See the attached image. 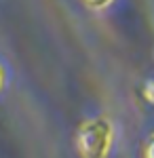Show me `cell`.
<instances>
[{
    "label": "cell",
    "mask_w": 154,
    "mask_h": 158,
    "mask_svg": "<svg viewBox=\"0 0 154 158\" xmlns=\"http://www.w3.org/2000/svg\"><path fill=\"white\" fill-rule=\"evenodd\" d=\"M114 146V124L108 116H95L78 127L76 152L80 158H108Z\"/></svg>",
    "instance_id": "obj_1"
},
{
    "label": "cell",
    "mask_w": 154,
    "mask_h": 158,
    "mask_svg": "<svg viewBox=\"0 0 154 158\" xmlns=\"http://www.w3.org/2000/svg\"><path fill=\"white\" fill-rule=\"evenodd\" d=\"M142 158H154V133L143 141L142 148Z\"/></svg>",
    "instance_id": "obj_2"
},
{
    "label": "cell",
    "mask_w": 154,
    "mask_h": 158,
    "mask_svg": "<svg viewBox=\"0 0 154 158\" xmlns=\"http://www.w3.org/2000/svg\"><path fill=\"white\" fill-rule=\"evenodd\" d=\"M84 4L89 9H93V11H101V9H106L108 4H112V0H84Z\"/></svg>",
    "instance_id": "obj_3"
},
{
    "label": "cell",
    "mask_w": 154,
    "mask_h": 158,
    "mask_svg": "<svg viewBox=\"0 0 154 158\" xmlns=\"http://www.w3.org/2000/svg\"><path fill=\"white\" fill-rule=\"evenodd\" d=\"M143 99L148 103H154V80H148L143 86Z\"/></svg>",
    "instance_id": "obj_4"
},
{
    "label": "cell",
    "mask_w": 154,
    "mask_h": 158,
    "mask_svg": "<svg viewBox=\"0 0 154 158\" xmlns=\"http://www.w3.org/2000/svg\"><path fill=\"white\" fill-rule=\"evenodd\" d=\"M2 86H4V70H2V65H0V91H2Z\"/></svg>",
    "instance_id": "obj_5"
}]
</instances>
